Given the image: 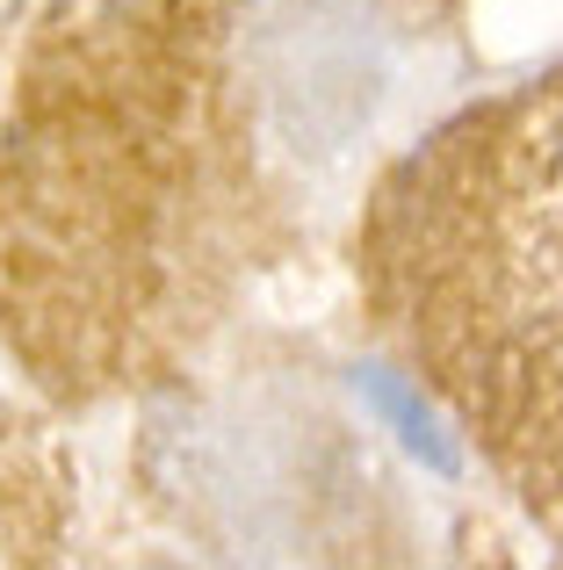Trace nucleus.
Returning <instances> with one entry per match:
<instances>
[{"instance_id": "nucleus-1", "label": "nucleus", "mask_w": 563, "mask_h": 570, "mask_svg": "<svg viewBox=\"0 0 563 570\" xmlns=\"http://www.w3.org/2000/svg\"><path fill=\"white\" fill-rule=\"evenodd\" d=\"M362 390H368V404H376V412L391 419V433H397V441H405L412 455L426 462V470L455 476V462H463V455H455L448 426H441V419H434V404H426L419 390H412V383H397L391 368H362Z\"/></svg>"}]
</instances>
